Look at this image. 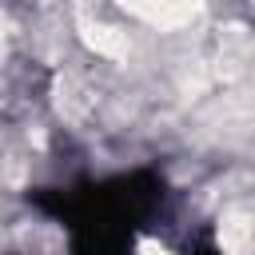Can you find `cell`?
I'll list each match as a JSON object with an SVG mask.
<instances>
[{
	"label": "cell",
	"instance_id": "cell-1",
	"mask_svg": "<svg viewBox=\"0 0 255 255\" xmlns=\"http://www.w3.org/2000/svg\"><path fill=\"white\" fill-rule=\"evenodd\" d=\"M219 251H223V255H247V251H251L247 211H227V215L219 219Z\"/></svg>",
	"mask_w": 255,
	"mask_h": 255
}]
</instances>
